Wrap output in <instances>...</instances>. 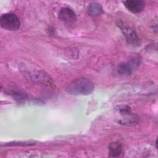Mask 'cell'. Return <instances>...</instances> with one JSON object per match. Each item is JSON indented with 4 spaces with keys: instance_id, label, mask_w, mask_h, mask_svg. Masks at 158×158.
Wrapping results in <instances>:
<instances>
[{
    "instance_id": "cell-2",
    "label": "cell",
    "mask_w": 158,
    "mask_h": 158,
    "mask_svg": "<svg viewBox=\"0 0 158 158\" xmlns=\"http://www.w3.org/2000/svg\"><path fill=\"white\" fill-rule=\"evenodd\" d=\"M1 26L5 30L9 31H16L20 27L19 18L13 13H6L0 17Z\"/></svg>"
},
{
    "instance_id": "cell-4",
    "label": "cell",
    "mask_w": 158,
    "mask_h": 158,
    "mask_svg": "<svg viewBox=\"0 0 158 158\" xmlns=\"http://www.w3.org/2000/svg\"><path fill=\"white\" fill-rule=\"evenodd\" d=\"M117 25L119 27L122 33L125 36L128 43L133 46H138L139 44V38L136 31L133 28L125 25V23L120 20L119 22L118 21Z\"/></svg>"
},
{
    "instance_id": "cell-9",
    "label": "cell",
    "mask_w": 158,
    "mask_h": 158,
    "mask_svg": "<svg viewBox=\"0 0 158 158\" xmlns=\"http://www.w3.org/2000/svg\"><path fill=\"white\" fill-rule=\"evenodd\" d=\"M14 99H15L17 101L19 102H23L25 99L26 97L25 96V94H22V93H17L15 94H14Z\"/></svg>"
},
{
    "instance_id": "cell-3",
    "label": "cell",
    "mask_w": 158,
    "mask_h": 158,
    "mask_svg": "<svg viewBox=\"0 0 158 158\" xmlns=\"http://www.w3.org/2000/svg\"><path fill=\"white\" fill-rule=\"evenodd\" d=\"M141 59L139 57H133L132 59L125 62L120 63L117 68V73L120 75H130L140 64Z\"/></svg>"
},
{
    "instance_id": "cell-7",
    "label": "cell",
    "mask_w": 158,
    "mask_h": 158,
    "mask_svg": "<svg viewBox=\"0 0 158 158\" xmlns=\"http://www.w3.org/2000/svg\"><path fill=\"white\" fill-rule=\"evenodd\" d=\"M103 12L102 7L97 2H92L88 7V13L92 16H98Z\"/></svg>"
},
{
    "instance_id": "cell-8",
    "label": "cell",
    "mask_w": 158,
    "mask_h": 158,
    "mask_svg": "<svg viewBox=\"0 0 158 158\" xmlns=\"http://www.w3.org/2000/svg\"><path fill=\"white\" fill-rule=\"evenodd\" d=\"M110 156L112 157H117L122 152V146L119 143H111L109 146Z\"/></svg>"
},
{
    "instance_id": "cell-5",
    "label": "cell",
    "mask_w": 158,
    "mask_h": 158,
    "mask_svg": "<svg viewBox=\"0 0 158 158\" xmlns=\"http://www.w3.org/2000/svg\"><path fill=\"white\" fill-rule=\"evenodd\" d=\"M59 19L67 25H73L77 21V15L75 12L69 8L63 7L59 12Z\"/></svg>"
},
{
    "instance_id": "cell-1",
    "label": "cell",
    "mask_w": 158,
    "mask_h": 158,
    "mask_svg": "<svg viewBox=\"0 0 158 158\" xmlns=\"http://www.w3.org/2000/svg\"><path fill=\"white\" fill-rule=\"evenodd\" d=\"M94 88L93 82L87 78H79L70 82L65 88L66 91L72 95H87Z\"/></svg>"
},
{
    "instance_id": "cell-6",
    "label": "cell",
    "mask_w": 158,
    "mask_h": 158,
    "mask_svg": "<svg viewBox=\"0 0 158 158\" xmlns=\"http://www.w3.org/2000/svg\"><path fill=\"white\" fill-rule=\"evenodd\" d=\"M125 7L131 12L138 14L142 12L145 6V3L140 0H127L123 1Z\"/></svg>"
}]
</instances>
